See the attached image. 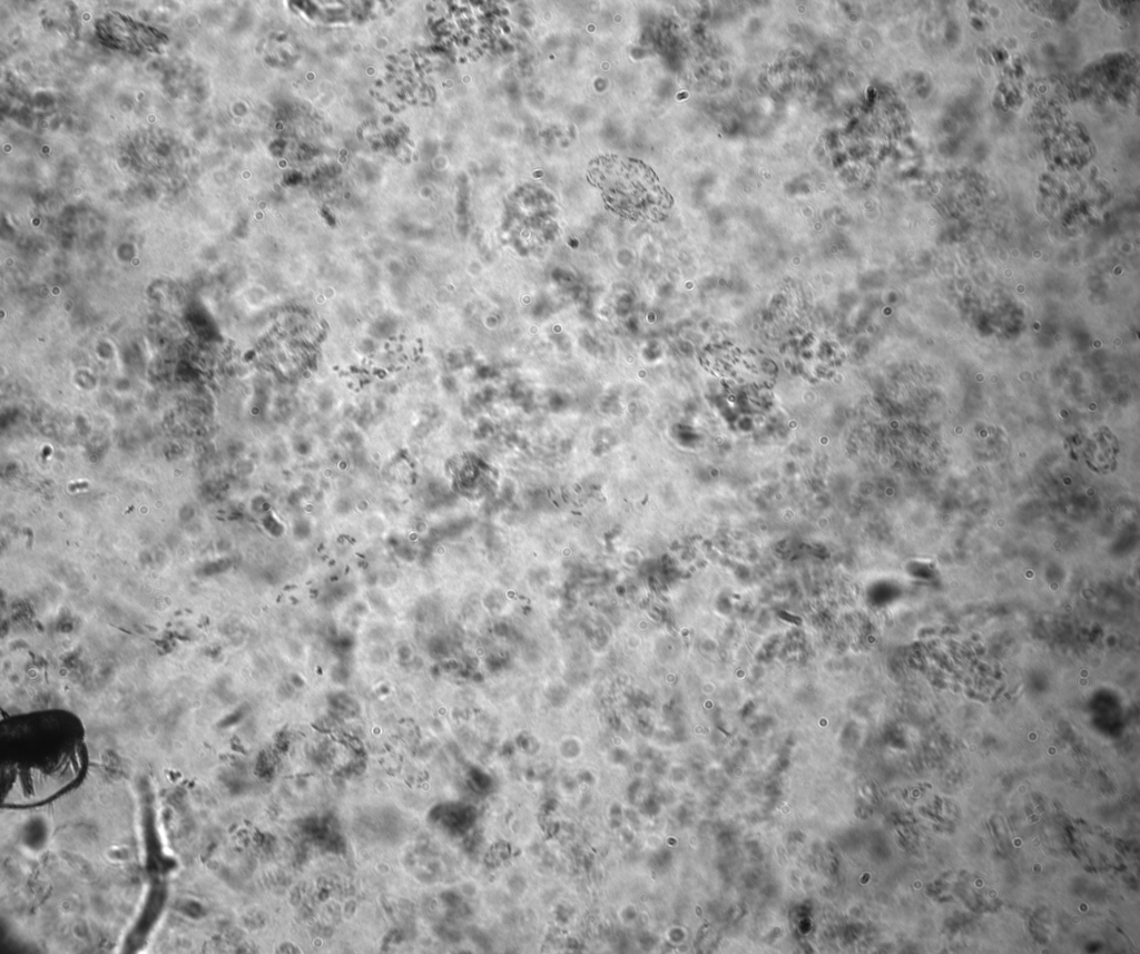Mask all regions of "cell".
<instances>
[{"instance_id":"6da1fadb","label":"cell","mask_w":1140,"mask_h":954,"mask_svg":"<svg viewBox=\"0 0 1140 954\" xmlns=\"http://www.w3.org/2000/svg\"><path fill=\"white\" fill-rule=\"evenodd\" d=\"M590 180L601 189L607 205L635 219L656 218L668 205L667 194L653 171L640 161L618 156L591 163Z\"/></svg>"}]
</instances>
